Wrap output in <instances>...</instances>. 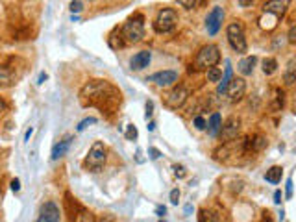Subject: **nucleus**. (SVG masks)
I'll return each instance as SVG.
<instances>
[{
    "mask_svg": "<svg viewBox=\"0 0 296 222\" xmlns=\"http://www.w3.org/2000/svg\"><path fill=\"white\" fill-rule=\"evenodd\" d=\"M254 4V0H239V6L241 8H250Z\"/></svg>",
    "mask_w": 296,
    "mask_h": 222,
    "instance_id": "41",
    "label": "nucleus"
},
{
    "mask_svg": "<svg viewBox=\"0 0 296 222\" xmlns=\"http://www.w3.org/2000/svg\"><path fill=\"white\" fill-rule=\"evenodd\" d=\"M152 113H154V102H146V113H144V117H146V120L152 117Z\"/></svg>",
    "mask_w": 296,
    "mask_h": 222,
    "instance_id": "38",
    "label": "nucleus"
},
{
    "mask_svg": "<svg viewBox=\"0 0 296 222\" xmlns=\"http://www.w3.org/2000/svg\"><path fill=\"white\" fill-rule=\"evenodd\" d=\"M46 78H48V76H46L45 72H41V74H39V84H43V82H45Z\"/></svg>",
    "mask_w": 296,
    "mask_h": 222,
    "instance_id": "49",
    "label": "nucleus"
},
{
    "mask_svg": "<svg viewBox=\"0 0 296 222\" xmlns=\"http://www.w3.org/2000/svg\"><path fill=\"white\" fill-rule=\"evenodd\" d=\"M15 84V72L8 67H0V87H10Z\"/></svg>",
    "mask_w": 296,
    "mask_h": 222,
    "instance_id": "21",
    "label": "nucleus"
},
{
    "mask_svg": "<svg viewBox=\"0 0 296 222\" xmlns=\"http://www.w3.org/2000/svg\"><path fill=\"white\" fill-rule=\"evenodd\" d=\"M243 146H245L246 154H256V152H261L263 148L267 146V139L263 135H259V133H256V135L246 137L245 141H243Z\"/></svg>",
    "mask_w": 296,
    "mask_h": 222,
    "instance_id": "13",
    "label": "nucleus"
},
{
    "mask_svg": "<svg viewBox=\"0 0 296 222\" xmlns=\"http://www.w3.org/2000/svg\"><path fill=\"white\" fill-rule=\"evenodd\" d=\"M176 2L182 8H185V10H196L202 4H205V0H176Z\"/></svg>",
    "mask_w": 296,
    "mask_h": 222,
    "instance_id": "29",
    "label": "nucleus"
},
{
    "mask_svg": "<svg viewBox=\"0 0 296 222\" xmlns=\"http://www.w3.org/2000/svg\"><path fill=\"white\" fill-rule=\"evenodd\" d=\"M281 174H283V169H281V167H272V169H268L267 171L265 180L270 183H279L281 182Z\"/></svg>",
    "mask_w": 296,
    "mask_h": 222,
    "instance_id": "25",
    "label": "nucleus"
},
{
    "mask_svg": "<svg viewBox=\"0 0 296 222\" xmlns=\"http://www.w3.org/2000/svg\"><path fill=\"white\" fill-rule=\"evenodd\" d=\"M274 202H276V204H279V202H281V193H279V191H276V193H274Z\"/></svg>",
    "mask_w": 296,
    "mask_h": 222,
    "instance_id": "46",
    "label": "nucleus"
},
{
    "mask_svg": "<svg viewBox=\"0 0 296 222\" xmlns=\"http://www.w3.org/2000/svg\"><path fill=\"white\" fill-rule=\"evenodd\" d=\"M226 37H228L230 46H232L235 52H239V54H245L246 48H248V45H246L245 28H243V24H241L239 21L232 23L228 28H226Z\"/></svg>",
    "mask_w": 296,
    "mask_h": 222,
    "instance_id": "4",
    "label": "nucleus"
},
{
    "mask_svg": "<svg viewBox=\"0 0 296 222\" xmlns=\"http://www.w3.org/2000/svg\"><path fill=\"white\" fill-rule=\"evenodd\" d=\"M172 171H174V176H176V178H185V176H187V171H185V167H183V165H174V167H172Z\"/></svg>",
    "mask_w": 296,
    "mask_h": 222,
    "instance_id": "32",
    "label": "nucleus"
},
{
    "mask_svg": "<svg viewBox=\"0 0 296 222\" xmlns=\"http://www.w3.org/2000/svg\"><path fill=\"white\" fill-rule=\"evenodd\" d=\"M150 154H152V160H158L161 156V152L158 150V148H150Z\"/></svg>",
    "mask_w": 296,
    "mask_h": 222,
    "instance_id": "43",
    "label": "nucleus"
},
{
    "mask_svg": "<svg viewBox=\"0 0 296 222\" xmlns=\"http://www.w3.org/2000/svg\"><path fill=\"white\" fill-rule=\"evenodd\" d=\"M95 222H117V220H115V216H111V215H102V216H98Z\"/></svg>",
    "mask_w": 296,
    "mask_h": 222,
    "instance_id": "39",
    "label": "nucleus"
},
{
    "mask_svg": "<svg viewBox=\"0 0 296 222\" xmlns=\"http://www.w3.org/2000/svg\"><path fill=\"white\" fill-rule=\"evenodd\" d=\"M289 2L290 0H268L263 4V12L267 13H272L276 17H283L285 13H287V8H289Z\"/></svg>",
    "mask_w": 296,
    "mask_h": 222,
    "instance_id": "14",
    "label": "nucleus"
},
{
    "mask_svg": "<svg viewBox=\"0 0 296 222\" xmlns=\"http://www.w3.org/2000/svg\"><path fill=\"white\" fill-rule=\"evenodd\" d=\"M220 128H222V119L218 113H213L211 115L209 122H207V131H209V135L216 137L220 133Z\"/></svg>",
    "mask_w": 296,
    "mask_h": 222,
    "instance_id": "24",
    "label": "nucleus"
},
{
    "mask_svg": "<svg viewBox=\"0 0 296 222\" xmlns=\"http://www.w3.org/2000/svg\"><path fill=\"white\" fill-rule=\"evenodd\" d=\"M12 189H13V191H19V189H21V182H19L17 178H15V180H12Z\"/></svg>",
    "mask_w": 296,
    "mask_h": 222,
    "instance_id": "45",
    "label": "nucleus"
},
{
    "mask_svg": "<svg viewBox=\"0 0 296 222\" xmlns=\"http://www.w3.org/2000/svg\"><path fill=\"white\" fill-rule=\"evenodd\" d=\"M178 24V13L172 10V8H163L158 17L154 21V30L158 34H169L176 28Z\"/></svg>",
    "mask_w": 296,
    "mask_h": 222,
    "instance_id": "5",
    "label": "nucleus"
},
{
    "mask_svg": "<svg viewBox=\"0 0 296 222\" xmlns=\"http://www.w3.org/2000/svg\"><path fill=\"white\" fill-rule=\"evenodd\" d=\"M146 82H154L158 87H172L178 82L176 70H160V72L148 76Z\"/></svg>",
    "mask_w": 296,
    "mask_h": 222,
    "instance_id": "9",
    "label": "nucleus"
},
{
    "mask_svg": "<svg viewBox=\"0 0 296 222\" xmlns=\"http://www.w3.org/2000/svg\"><path fill=\"white\" fill-rule=\"evenodd\" d=\"M156 213H158V215H160V216H163V215H165V213H167V209H165V207H161V205H160V207L156 209Z\"/></svg>",
    "mask_w": 296,
    "mask_h": 222,
    "instance_id": "47",
    "label": "nucleus"
},
{
    "mask_svg": "<svg viewBox=\"0 0 296 222\" xmlns=\"http://www.w3.org/2000/svg\"><path fill=\"white\" fill-rule=\"evenodd\" d=\"M120 32H122V37H124L126 45L141 43L142 37H144V17H142L141 13L131 15V17L124 23V26L120 28Z\"/></svg>",
    "mask_w": 296,
    "mask_h": 222,
    "instance_id": "2",
    "label": "nucleus"
},
{
    "mask_svg": "<svg viewBox=\"0 0 296 222\" xmlns=\"http://www.w3.org/2000/svg\"><path fill=\"white\" fill-rule=\"evenodd\" d=\"M95 122H97V119H95V117H89V119H84L80 122V124H78V131H84L87 128V126L89 124H95Z\"/></svg>",
    "mask_w": 296,
    "mask_h": 222,
    "instance_id": "33",
    "label": "nucleus"
},
{
    "mask_svg": "<svg viewBox=\"0 0 296 222\" xmlns=\"http://www.w3.org/2000/svg\"><path fill=\"white\" fill-rule=\"evenodd\" d=\"M230 82H232V65H230V61H226V70H224V76H222L220 82H218L216 93H218V95H224V93H226V89H228Z\"/></svg>",
    "mask_w": 296,
    "mask_h": 222,
    "instance_id": "23",
    "label": "nucleus"
},
{
    "mask_svg": "<svg viewBox=\"0 0 296 222\" xmlns=\"http://www.w3.org/2000/svg\"><path fill=\"white\" fill-rule=\"evenodd\" d=\"M278 70V61L274 59V57H265L263 59V72L267 74V76H270V74H274Z\"/></svg>",
    "mask_w": 296,
    "mask_h": 222,
    "instance_id": "26",
    "label": "nucleus"
},
{
    "mask_svg": "<svg viewBox=\"0 0 296 222\" xmlns=\"http://www.w3.org/2000/svg\"><path fill=\"white\" fill-rule=\"evenodd\" d=\"M261 222H274V220H272V215H270V213H268V211H265V213H263V218H261Z\"/></svg>",
    "mask_w": 296,
    "mask_h": 222,
    "instance_id": "42",
    "label": "nucleus"
},
{
    "mask_svg": "<svg viewBox=\"0 0 296 222\" xmlns=\"http://www.w3.org/2000/svg\"><path fill=\"white\" fill-rule=\"evenodd\" d=\"M207 72V82H213V84H218L222 78V70L218 67H211L205 70Z\"/></svg>",
    "mask_w": 296,
    "mask_h": 222,
    "instance_id": "28",
    "label": "nucleus"
},
{
    "mask_svg": "<svg viewBox=\"0 0 296 222\" xmlns=\"http://www.w3.org/2000/svg\"><path fill=\"white\" fill-rule=\"evenodd\" d=\"M6 109H8L6 102H4V100H2V98H0V117H2V115L6 113Z\"/></svg>",
    "mask_w": 296,
    "mask_h": 222,
    "instance_id": "44",
    "label": "nucleus"
},
{
    "mask_svg": "<svg viewBox=\"0 0 296 222\" xmlns=\"http://www.w3.org/2000/svg\"><path fill=\"white\" fill-rule=\"evenodd\" d=\"M70 142H72V137L70 135H67L63 141L57 142L56 146L52 148V160L56 161V160H59V158H63V156L67 154L68 148H70Z\"/></svg>",
    "mask_w": 296,
    "mask_h": 222,
    "instance_id": "16",
    "label": "nucleus"
},
{
    "mask_svg": "<svg viewBox=\"0 0 296 222\" xmlns=\"http://www.w3.org/2000/svg\"><path fill=\"white\" fill-rule=\"evenodd\" d=\"M246 93V82L243 78H232V82L228 84V89H226V97L230 98V102H239L241 98L245 97Z\"/></svg>",
    "mask_w": 296,
    "mask_h": 222,
    "instance_id": "10",
    "label": "nucleus"
},
{
    "mask_svg": "<svg viewBox=\"0 0 296 222\" xmlns=\"http://www.w3.org/2000/svg\"><path fill=\"white\" fill-rule=\"evenodd\" d=\"M97 218H95V215H93L91 211L86 209L84 205H80L78 207V211L74 213V216L70 218V222H95Z\"/></svg>",
    "mask_w": 296,
    "mask_h": 222,
    "instance_id": "20",
    "label": "nucleus"
},
{
    "mask_svg": "<svg viewBox=\"0 0 296 222\" xmlns=\"http://www.w3.org/2000/svg\"><path fill=\"white\" fill-rule=\"evenodd\" d=\"M222 21H224V10L220 6H216L211 10V13L205 19V28H207V34L216 35V32L220 30Z\"/></svg>",
    "mask_w": 296,
    "mask_h": 222,
    "instance_id": "11",
    "label": "nucleus"
},
{
    "mask_svg": "<svg viewBox=\"0 0 296 222\" xmlns=\"http://www.w3.org/2000/svg\"><path fill=\"white\" fill-rule=\"evenodd\" d=\"M278 21H279V17H276L272 13L263 12V15L259 17V26H261L263 30H274L278 26Z\"/></svg>",
    "mask_w": 296,
    "mask_h": 222,
    "instance_id": "19",
    "label": "nucleus"
},
{
    "mask_svg": "<svg viewBox=\"0 0 296 222\" xmlns=\"http://www.w3.org/2000/svg\"><path fill=\"white\" fill-rule=\"evenodd\" d=\"M80 102L86 108H98L111 115L120 104V91L108 80H91L82 87Z\"/></svg>",
    "mask_w": 296,
    "mask_h": 222,
    "instance_id": "1",
    "label": "nucleus"
},
{
    "mask_svg": "<svg viewBox=\"0 0 296 222\" xmlns=\"http://www.w3.org/2000/svg\"><path fill=\"white\" fill-rule=\"evenodd\" d=\"M220 61V50L216 45H205L202 46L194 57V68L196 70H207V68L215 67Z\"/></svg>",
    "mask_w": 296,
    "mask_h": 222,
    "instance_id": "3",
    "label": "nucleus"
},
{
    "mask_svg": "<svg viewBox=\"0 0 296 222\" xmlns=\"http://www.w3.org/2000/svg\"><path fill=\"white\" fill-rule=\"evenodd\" d=\"M256 63H257V57L256 56H248V57H245V59H241V63H239L241 74H245V76H250V74L254 72V67H256Z\"/></svg>",
    "mask_w": 296,
    "mask_h": 222,
    "instance_id": "22",
    "label": "nucleus"
},
{
    "mask_svg": "<svg viewBox=\"0 0 296 222\" xmlns=\"http://www.w3.org/2000/svg\"><path fill=\"white\" fill-rule=\"evenodd\" d=\"M61 218V213H59V207H57L54 202H45L41 205L39 216L35 222H59Z\"/></svg>",
    "mask_w": 296,
    "mask_h": 222,
    "instance_id": "12",
    "label": "nucleus"
},
{
    "mask_svg": "<svg viewBox=\"0 0 296 222\" xmlns=\"http://www.w3.org/2000/svg\"><path fill=\"white\" fill-rule=\"evenodd\" d=\"M189 98V89L183 86H176L169 95L165 97V106L171 109H180L183 104L187 102Z\"/></svg>",
    "mask_w": 296,
    "mask_h": 222,
    "instance_id": "7",
    "label": "nucleus"
},
{
    "mask_svg": "<svg viewBox=\"0 0 296 222\" xmlns=\"http://www.w3.org/2000/svg\"><path fill=\"white\" fill-rule=\"evenodd\" d=\"M194 126H196V130H204L207 124H205L204 117H196V119H194Z\"/></svg>",
    "mask_w": 296,
    "mask_h": 222,
    "instance_id": "36",
    "label": "nucleus"
},
{
    "mask_svg": "<svg viewBox=\"0 0 296 222\" xmlns=\"http://www.w3.org/2000/svg\"><path fill=\"white\" fill-rule=\"evenodd\" d=\"M239 130H241V120L237 119V117H230L220 128V139L224 142L234 141V139H237V135H239Z\"/></svg>",
    "mask_w": 296,
    "mask_h": 222,
    "instance_id": "8",
    "label": "nucleus"
},
{
    "mask_svg": "<svg viewBox=\"0 0 296 222\" xmlns=\"http://www.w3.org/2000/svg\"><path fill=\"white\" fill-rule=\"evenodd\" d=\"M82 10H84V4H82L80 0H72L70 2V12L72 13H80Z\"/></svg>",
    "mask_w": 296,
    "mask_h": 222,
    "instance_id": "34",
    "label": "nucleus"
},
{
    "mask_svg": "<svg viewBox=\"0 0 296 222\" xmlns=\"http://www.w3.org/2000/svg\"><path fill=\"white\" fill-rule=\"evenodd\" d=\"M287 37H289V43H292V45H296V24H292L289 30V34H287Z\"/></svg>",
    "mask_w": 296,
    "mask_h": 222,
    "instance_id": "35",
    "label": "nucleus"
},
{
    "mask_svg": "<svg viewBox=\"0 0 296 222\" xmlns=\"http://www.w3.org/2000/svg\"><path fill=\"white\" fill-rule=\"evenodd\" d=\"M104 163H106V146H104L102 141H95L93 142L91 150L87 152L86 167L89 169V171L98 172L104 167Z\"/></svg>",
    "mask_w": 296,
    "mask_h": 222,
    "instance_id": "6",
    "label": "nucleus"
},
{
    "mask_svg": "<svg viewBox=\"0 0 296 222\" xmlns=\"http://www.w3.org/2000/svg\"><path fill=\"white\" fill-rule=\"evenodd\" d=\"M178 200H180V191H178V189H172L171 191V204H178Z\"/></svg>",
    "mask_w": 296,
    "mask_h": 222,
    "instance_id": "37",
    "label": "nucleus"
},
{
    "mask_svg": "<svg viewBox=\"0 0 296 222\" xmlns=\"http://www.w3.org/2000/svg\"><path fill=\"white\" fill-rule=\"evenodd\" d=\"M274 109H281L283 108V91H279V89H276V102L272 104Z\"/></svg>",
    "mask_w": 296,
    "mask_h": 222,
    "instance_id": "30",
    "label": "nucleus"
},
{
    "mask_svg": "<svg viewBox=\"0 0 296 222\" xmlns=\"http://www.w3.org/2000/svg\"><path fill=\"white\" fill-rule=\"evenodd\" d=\"M292 196V180H287V198H290Z\"/></svg>",
    "mask_w": 296,
    "mask_h": 222,
    "instance_id": "40",
    "label": "nucleus"
},
{
    "mask_svg": "<svg viewBox=\"0 0 296 222\" xmlns=\"http://www.w3.org/2000/svg\"><path fill=\"white\" fill-rule=\"evenodd\" d=\"M294 82H296V57H292V59H289L287 67H285L283 84L285 86H292Z\"/></svg>",
    "mask_w": 296,
    "mask_h": 222,
    "instance_id": "18",
    "label": "nucleus"
},
{
    "mask_svg": "<svg viewBox=\"0 0 296 222\" xmlns=\"http://www.w3.org/2000/svg\"><path fill=\"white\" fill-rule=\"evenodd\" d=\"M32 133H34V130H32V128H30V130L26 131V135H24V141L28 142V141H30V137H32Z\"/></svg>",
    "mask_w": 296,
    "mask_h": 222,
    "instance_id": "48",
    "label": "nucleus"
},
{
    "mask_svg": "<svg viewBox=\"0 0 296 222\" xmlns=\"http://www.w3.org/2000/svg\"><path fill=\"white\" fill-rule=\"evenodd\" d=\"M126 139H128V141L137 139V128L133 124H128V130H126Z\"/></svg>",
    "mask_w": 296,
    "mask_h": 222,
    "instance_id": "31",
    "label": "nucleus"
},
{
    "mask_svg": "<svg viewBox=\"0 0 296 222\" xmlns=\"http://www.w3.org/2000/svg\"><path fill=\"white\" fill-rule=\"evenodd\" d=\"M108 45H109V48H113V50H119V48H122V46L126 45V41H124V37H122L120 28H115L113 32L109 34Z\"/></svg>",
    "mask_w": 296,
    "mask_h": 222,
    "instance_id": "17",
    "label": "nucleus"
},
{
    "mask_svg": "<svg viewBox=\"0 0 296 222\" xmlns=\"http://www.w3.org/2000/svg\"><path fill=\"white\" fill-rule=\"evenodd\" d=\"M198 222H218V215L211 209H200Z\"/></svg>",
    "mask_w": 296,
    "mask_h": 222,
    "instance_id": "27",
    "label": "nucleus"
},
{
    "mask_svg": "<svg viewBox=\"0 0 296 222\" xmlns=\"http://www.w3.org/2000/svg\"><path fill=\"white\" fill-rule=\"evenodd\" d=\"M150 59H152V54H150L148 50H141V52H137L135 56L131 57L130 67L133 68V70H142L144 67H148V65H150Z\"/></svg>",
    "mask_w": 296,
    "mask_h": 222,
    "instance_id": "15",
    "label": "nucleus"
}]
</instances>
